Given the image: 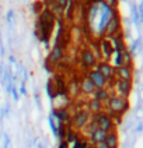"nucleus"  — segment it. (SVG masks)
<instances>
[{"label":"nucleus","instance_id":"dca6fc26","mask_svg":"<svg viewBox=\"0 0 143 148\" xmlns=\"http://www.w3.org/2000/svg\"><path fill=\"white\" fill-rule=\"evenodd\" d=\"M109 92L107 88H97V90L94 91V94H93V99H97L98 102L101 103H104V102H107L109 99Z\"/></svg>","mask_w":143,"mask_h":148},{"label":"nucleus","instance_id":"4be33fe9","mask_svg":"<svg viewBox=\"0 0 143 148\" xmlns=\"http://www.w3.org/2000/svg\"><path fill=\"white\" fill-rule=\"evenodd\" d=\"M108 6H115V3H117V0H104Z\"/></svg>","mask_w":143,"mask_h":148},{"label":"nucleus","instance_id":"f8f14e48","mask_svg":"<svg viewBox=\"0 0 143 148\" xmlns=\"http://www.w3.org/2000/svg\"><path fill=\"white\" fill-rule=\"evenodd\" d=\"M114 75H117L118 80H126V81L132 80V71L128 66H119L114 69Z\"/></svg>","mask_w":143,"mask_h":148},{"label":"nucleus","instance_id":"6ab92c4d","mask_svg":"<svg viewBox=\"0 0 143 148\" xmlns=\"http://www.w3.org/2000/svg\"><path fill=\"white\" fill-rule=\"evenodd\" d=\"M52 3L60 10V11H66L70 6V0H52Z\"/></svg>","mask_w":143,"mask_h":148},{"label":"nucleus","instance_id":"1a4fd4ad","mask_svg":"<svg viewBox=\"0 0 143 148\" xmlns=\"http://www.w3.org/2000/svg\"><path fill=\"white\" fill-rule=\"evenodd\" d=\"M131 81H126V80H117L115 81V90L118 92V97H122L126 98L131 92Z\"/></svg>","mask_w":143,"mask_h":148},{"label":"nucleus","instance_id":"2eb2a0df","mask_svg":"<svg viewBox=\"0 0 143 148\" xmlns=\"http://www.w3.org/2000/svg\"><path fill=\"white\" fill-rule=\"evenodd\" d=\"M107 134L108 133H105L104 130H101V129H97L95 132H93L90 136H88V140L93 145H95V144H98V143H102V141H105V137H107Z\"/></svg>","mask_w":143,"mask_h":148},{"label":"nucleus","instance_id":"f03ea898","mask_svg":"<svg viewBox=\"0 0 143 148\" xmlns=\"http://www.w3.org/2000/svg\"><path fill=\"white\" fill-rule=\"evenodd\" d=\"M55 18H56V16L50 11L49 8L41 16V18H39V31L42 34V39L49 38V35L52 34V29H53Z\"/></svg>","mask_w":143,"mask_h":148},{"label":"nucleus","instance_id":"423d86ee","mask_svg":"<svg viewBox=\"0 0 143 148\" xmlns=\"http://www.w3.org/2000/svg\"><path fill=\"white\" fill-rule=\"evenodd\" d=\"M88 78H90V81L94 84V87L95 88H105L107 87V80H105V77L100 73V71H97L95 69H91V70H88L87 74H86Z\"/></svg>","mask_w":143,"mask_h":148},{"label":"nucleus","instance_id":"ddd939ff","mask_svg":"<svg viewBox=\"0 0 143 148\" xmlns=\"http://www.w3.org/2000/svg\"><path fill=\"white\" fill-rule=\"evenodd\" d=\"M118 28H119V21H118V17L114 16L111 17V20L108 21V24H107V27H105V34L108 35V36H115V34L118 32Z\"/></svg>","mask_w":143,"mask_h":148},{"label":"nucleus","instance_id":"aec40b11","mask_svg":"<svg viewBox=\"0 0 143 148\" xmlns=\"http://www.w3.org/2000/svg\"><path fill=\"white\" fill-rule=\"evenodd\" d=\"M70 148H88V141L83 140V138H79V140H76L75 143L72 144Z\"/></svg>","mask_w":143,"mask_h":148},{"label":"nucleus","instance_id":"b1692460","mask_svg":"<svg viewBox=\"0 0 143 148\" xmlns=\"http://www.w3.org/2000/svg\"><path fill=\"white\" fill-rule=\"evenodd\" d=\"M94 1H100V0H94Z\"/></svg>","mask_w":143,"mask_h":148},{"label":"nucleus","instance_id":"f257e3e1","mask_svg":"<svg viewBox=\"0 0 143 148\" xmlns=\"http://www.w3.org/2000/svg\"><path fill=\"white\" fill-rule=\"evenodd\" d=\"M93 115L87 110V109H77L75 113H72L70 117V126L72 129L79 132V130H83L84 127L88 124V122L91 120Z\"/></svg>","mask_w":143,"mask_h":148},{"label":"nucleus","instance_id":"0eeeda50","mask_svg":"<svg viewBox=\"0 0 143 148\" xmlns=\"http://www.w3.org/2000/svg\"><path fill=\"white\" fill-rule=\"evenodd\" d=\"M65 48L62 46V45H55L52 50L49 52V56H48V62L52 63V64H56L59 63L62 59H63V55H65Z\"/></svg>","mask_w":143,"mask_h":148},{"label":"nucleus","instance_id":"f3484780","mask_svg":"<svg viewBox=\"0 0 143 148\" xmlns=\"http://www.w3.org/2000/svg\"><path fill=\"white\" fill-rule=\"evenodd\" d=\"M87 110L91 113V115H95V113H100L102 112V103L98 102L97 99H91L87 105Z\"/></svg>","mask_w":143,"mask_h":148},{"label":"nucleus","instance_id":"9b49d317","mask_svg":"<svg viewBox=\"0 0 143 148\" xmlns=\"http://www.w3.org/2000/svg\"><path fill=\"white\" fill-rule=\"evenodd\" d=\"M100 52H101V56H104L105 59L112 58L115 50H114V46H112L111 41H108V39L100 41Z\"/></svg>","mask_w":143,"mask_h":148},{"label":"nucleus","instance_id":"4468645a","mask_svg":"<svg viewBox=\"0 0 143 148\" xmlns=\"http://www.w3.org/2000/svg\"><path fill=\"white\" fill-rule=\"evenodd\" d=\"M55 117L58 119L60 123H69L70 124V117H72V113H69L66 108H60V109H56L53 112Z\"/></svg>","mask_w":143,"mask_h":148},{"label":"nucleus","instance_id":"9d476101","mask_svg":"<svg viewBox=\"0 0 143 148\" xmlns=\"http://www.w3.org/2000/svg\"><path fill=\"white\" fill-rule=\"evenodd\" d=\"M79 85H80V91L83 92L84 95H93V94H94V91L97 90V88L94 87V84L90 81V78H88L87 75H84L83 78H82V81L79 82Z\"/></svg>","mask_w":143,"mask_h":148},{"label":"nucleus","instance_id":"39448f33","mask_svg":"<svg viewBox=\"0 0 143 148\" xmlns=\"http://www.w3.org/2000/svg\"><path fill=\"white\" fill-rule=\"evenodd\" d=\"M80 63H82V66L88 71V70H91V69H94V67L97 66L98 60H97L94 52H93L90 48H84V49H82V52H80Z\"/></svg>","mask_w":143,"mask_h":148},{"label":"nucleus","instance_id":"20e7f679","mask_svg":"<svg viewBox=\"0 0 143 148\" xmlns=\"http://www.w3.org/2000/svg\"><path fill=\"white\" fill-rule=\"evenodd\" d=\"M93 119L97 123V127L104 130L105 133H109L114 130V122H112V117L108 113H105V112L95 113V115H93Z\"/></svg>","mask_w":143,"mask_h":148},{"label":"nucleus","instance_id":"6e6552de","mask_svg":"<svg viewBox=\"0 0 143 148\" xmlns=\"http://www.w3.org/2000/svg\"><path fill=\"white\" fill-rule=\"evenodd\" d=\"M94 69H95L97 71H100V73L105 77L107 81L114 77V67H112V64H109L108 62H98L97 66L94 67Z\"/></svg>","mask_w":143,"mask_h":148},{"label":"nucleus","instance_id":"5701e85b","mask_svg":"<svg viewBox=\"0 0 143 148\" xmlns=\"http://www.w3.org/2000/svg\"><path fill=\"white\" fill-rule=\"evenodd\" d=\"M59 148H69V144H67L66 141L63 140L62 143H60V145H59Z\"/></svg>","mask_w":143,"mask_h":148},{"label":"nucleus","instance_id":"7ed1b4c3","mask_svg":"<svg viewBox=\"0 0 143 148\" xmlns=\"http://www.w3.org/2000/svg\"><path fill=\"white\" fill-rule=\"evenodd\" d=\"M107 108L111 113L114 115H121L128 109V101L126 98L118 97V95H111L107 101Z\"/></svg>","mask_w":143,"mask_h":148},{"label":"nucleus","instance_id":"a211bd4d","mask_svg":"<svg viewBox=\"0 0 143 148\" xmlns=\"http://www.w3.org/2000/svg\"><path fill=\"white\" fill-rule=\"evenodd\" d=\"M105 144L108 145V148H118V136L114 130L107 134V137H105Z\"/></svg>","mask_w":143,"mask_h":148},{"label":"nucleus","instance_id":"412c9836","mask_svg":"<svg viewBox=\"0 0 143 148\" xmlns=\"http://www.w3.org/2000/svg\"><path fill=\"white\" fill-rule=\"evenodd\" d=\"M93 148H108V145L105 144V141H102V143H98V144L93 145Z\"/></svg>","mask_w":143,"mask_h":148}]
</instances>
